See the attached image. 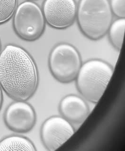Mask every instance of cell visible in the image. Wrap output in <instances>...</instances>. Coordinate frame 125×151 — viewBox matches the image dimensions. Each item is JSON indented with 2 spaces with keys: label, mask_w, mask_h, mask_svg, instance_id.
Returning a JSON list of instances; mask_svg holds the SVG:
<instances>
[{
  "label": "cell",
  "mask_w": 125,
  "mask_h": 151,
  "mask_svg": "<svg viewBox=\"0 0 125 151\" xmlns=\"http://www.w3.org/2000/svg\"><path fill=\"white\" fill-rule=\"evenodd\" d=\"M36 150V149L32 142L22 136H10L0 141V151Z\"/></svg>",
  "instance_id": "obj_10"
},
{
  "label": "cell",
  "mask_w": 125,
  "mask_h": 151,
  "mask_svg": "<svg viewBox=\"0 0 125 151\" xmlns=\"http://www.w3.org/2000/svg\"><path fill=\"white\" fill-rule=\"evenodd\" d=\"M59 110L63 118L70 123L80 124L86 120L90 113L85 101L78 95L70 94L60 101Z\"/></svg>",
  "instance_id": "obj_9"
},
{
  "label": "cell",
  "mask_w": 125,
  "mask_h": 151,
  "mask_svg": "<svg viewBox=\"0 0 125 151\" xmlns=\"http://www.w3.org/2000/svg\"><path fill=\"white\" fill-rule=\"evenodd\" d=\"M125 30V18H120L115 21L108 29L109 40L113 47L120 51L124 41Z\"/></svg>",
  "instance_id": "obj_11"
},
{
  "label": "cell",
  "mask_w": 125,
  "mask_h": 151,
  "mask_svg": "<svg viewBox=\"0 0 125 151\" xmlns=\"http://www.w3.org/2000/svg\"><path fill=\"white\" fill-rule=\"evenodd\" d=\"M3 92L1 91V88L0 86V110L1 109V106L3 104Z\"/></svg>",
  "instance_id": "obj_14"
},
{
  "label": "cell",
  "mask_w": 125,
  "mask_h": 151,
  "mask_svg": "<svg viewBox=\"0 0 125 151\" xmlns=\"http://www.w3.org/2000/svg\"><path fill=\"white\" fill-rule=\"evenodd\" d=\"M36 66L21 47L6 46L0 55V85L16 101H26L34 95L38 85Z\"/></svg>",
  "instance_id": "obj_1"
},
{
  "label": "cell",
  "mask_w": 125,
  "mask_h": 151,
  "mask_svg": "<svg viewBox=\"0 0 125 151\" xmlns=\"http://www.w3.org/2000/svg\"><path fill=\"white\" fill-rule=\"evenodd\" d=\"M16 5L17 0H0V23L5 22L12 17Z\"/></svg>",
  "instance_id": "obj_12"
},
{
  "label": "cell",
  "mask_w": 125,
  "mask_h": 151,
  "mask_svg": "<svg viewBox=\"0 0 125 151\" xmlns=\"http://www.w3.org/2000/svg\"><path fill=\"white\" fill-rule=\"evenodd\" d=\"M75 133L71 123L62 116H54L47 119L40 131L42 142L49 151L57 150Z\"/></svg>",
  "instance_id": "obj_6"
},
{
  "label": "cell",
  "mask_w": 125,
  "mask_h": 151,
  "mask_svg": "<svg viewBox=\"0 0 125 151\" xmlns=\"http://www.w3.org/2000/svg\"><path fill=\"white\" fill-rule=\"evenodd\" d=\"M14 28L23 40L32 41L39 39L45 28V19L40 7L30 1L21 4L15 15Z\"/></svg>",
  "instance_id": "obj_5"
},
{
  "label": "cell",
  "mask_w": 125,
  "mask_h": 151,
  "mask_svg": "<svg viewBox=\"0 0 125 151\" xmlns=\"http://www.w3.org/2000/svg\"><path fill=\"white\" fill-rule=\"evenodd\" d=\"M76 15L81 31L91 40L102 38L112 24L113 15L108 0H80Z\"/></svg>",
  "instance_id": "obj_2"
},
{
  "label": "cell",
  "mask_w": 125,
  "mask_h": 151,
  "mask_svg": "<svg viewBox=\"0 0 125 151\" xmlns=\"http://www.w3.org/2000/svg\"><path fill=\"white\" fill-rule=\"evenodd\" d=\"M113 73V68L106 62L97 59L89 60L82 65L76 78L77 89L87 101L98 103Z\"/></svg>",
  "instance_id": "obj_3"
},
{
  "label": "cell",
  "mask_w": 125,
  "mask_h": 151,
  "mask_svg": "<svg viewBox=\"0 0 125 151\" xmlns=\"http://www.w3.org/2000/svg\"><path fill=\"white\" fill-rule=\"evenodd\" d=\"M43 12L45 21L50 26L66 29L75 22L77 7L75 0H45Z\"/></svg>",
  "instance_id": "obj_7"
},
{
  "label": "cell",
  "mask_w": 125,
  "mask_h": 151,
  "mask_svg": "<svg viewBox=\"0 0 125 151\" xmlns=\"http://www.w3.org/2000/svg\"><path fill=\"white\" fill-rule=\"evenodd\" d=\"M82 66L81 56L75 47L62 43L53 48L49 58V67L53 76L62 83L75 79Z\"/></svg>",
  "instance_id": "obj_4"
},
{
  "label": "cell",
  "mask_w": 125,
  "mask_h": 151,
  "mask_svg": "<svg viewBox=\"0 0 125 151\" xmlns=\"http://www.w3.org/2000/svg\"><path fill=\"white\" fill-rule=\"evenodd\" d=\"M109 4L112 13L117 17L125 18V0H111Z\"/></svg>",
  "instance_id": "obj_13"
},
{
  "label": "cell",
  "mask_w": 125,
  "mask_h": 151,
  "mask_svg": "<svg viewBox=\"0 0 125 151\" xmlns=\"http://www.w3.org/2000/svg\"><path fill=\"white\" fill-rule=\"evenodd\" d=\"M4 120L11 130L25 133L34 127L36 115L34 109L25 101H16L7 108L4 115Z\"/></svg>",
  "instance_id": "obj_8"
}]
</instances>
